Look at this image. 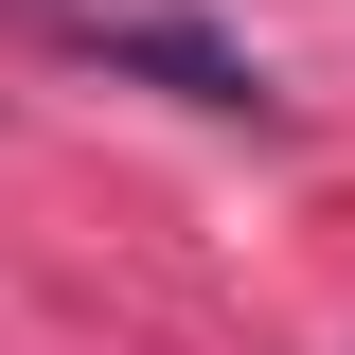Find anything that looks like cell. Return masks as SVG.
Masks as SVG:
<instances>
[{"mask_svg":"<svg viewBox=\"0 0 355 355\" xmlns=\"http://www.w3.org/2000/svg\"><path fill=\"white\" fill-rule=\"evenodd\" d=\"M89 53H107V71H160L178 107H214V125H266V71L231 36H196V18H71Z\"/></svg>","mask_w":355,"mask_h":355,"instance_id":"obj_1","label":"cell"}]
</instances>
